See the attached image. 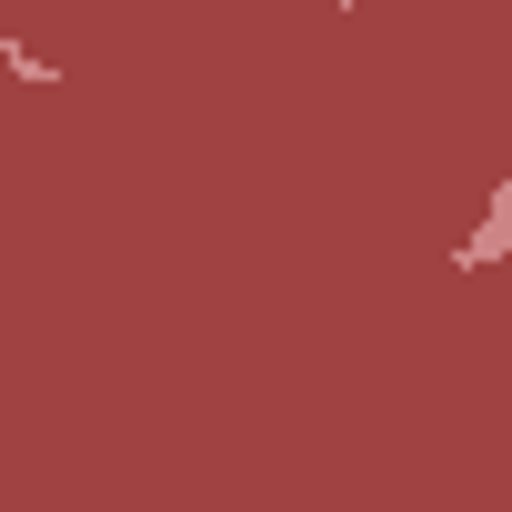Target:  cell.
<instances>
[{
    "mask_svg": "<svg viewBox=\"0 0 512 512\" xmlns=\"http://www.w3.org/2000/svg\"><path fill=\"white\" fill-rule=\"evenodd\" d=\"M502 241H512V181L492 191V221H482V231L462 241V262H502Z\"/></svg>",
    "mask_w": 512,
    "mask_h": 512,
    "instance_id": "6da1fadb",
    "label": "cell"
}]
</instances>
